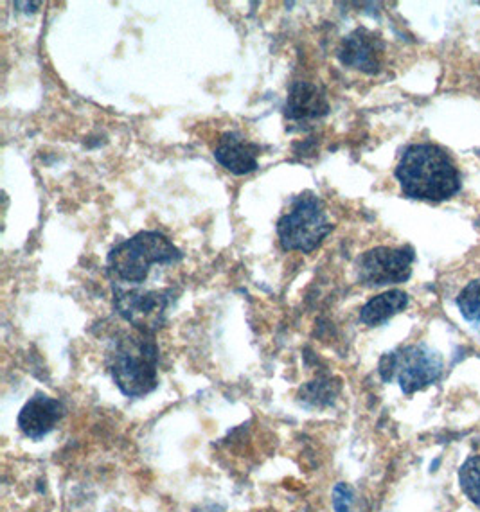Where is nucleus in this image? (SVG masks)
I'll use <instances>...</instances> for the list:
<instances>
[{
	"instance_id": "nucleus-5",
	"label": "nucleus",
	"mask_w": 480,
	"mask_h": 512,
	"mask_svg": "<svg viewBox=\"0 0 480 512\" xmlns=\"http://www.w3.org/2000/svg\"><path fill=\"white\" fill-rule=\"evenodd\" d=\"M443 358L427 345H409L400 351L383 354L380 374L385 381L398 378L405 394H414L436 383L443 374Z\"/></svg>"
},
{
	"instance_id": "nucleus-1",
	"label": "nucleus",
	"mask_w": 480,
	"mask_h": 512,
	"mask_svg": "<svg viewBox=\"0 0 480 512\" xmlns=\"http://www.w3.org/2000/svg\"><path fill=\"white\" fill-rule=\"evenodd\" d=\"M405 195L416 200L443 202L459 191V173L445 151L432 144H416L396 168Z\"/></svg>"
},
{
	"instance_id": "nucleus-8",
	"label": "nucleus",
	"mask_w": 480,
	"mask_h": 512,
	"mask_svg": "<svg viewBox=\"0 0 480 512\" xmlns=\"http://www.w3.org/2000/svg\"><path fill=\"white\" fill-rule=\"evenodd\" d=\"M383 49L385 45L378 36L360 27L342 42L338 58L351 69L376 74L382 65Z\"/></svg>"
},
{
	"instance_id": "nucleus-10",
	"label": "nucleus",
	"mask_w": 480,
	"mask_h": 512,
	"mask_svg": "<svg viewBox=\"0 0 480 512\" xmlns=\"http://www.w3.org/2000/svg\"><path fill=\"white\" fill-rule=\"evenodd\" d=\"M285 112L290 121H315L328 114V98L310 81H297L286 99Z\"/></svg>"
},
{
	"instance_id": "nucleus-14",
	"label": "nucleus",
	"mask_w": 480,
	"mask_h": 512,
	"mask_svg": "<svg viewBox=\"0 0 480 512\" xmlns=\"http://www.w3.org/2000/svg\"><path fill=\"white\" fill-rule=\"evenodd\" d=\"M463 317L480 333V279L472 281L457 297Z\"/></svg>"
},
{
	"instance_id": "nucleus-3",
	"label": "nucleus",
	"mask_w": 480,
	"mask_h": 512,
	"mask_svg": "<svg viewBox=\"0 0 480 512\" xmlns=\"http://www.w3.org/2000/svg\"><path fill=\"white\" fill-rule=\"evenodd\" d=\"M180 257V250L164 234L139 232L110 252L108 266L119 281L141 284L153 265H169Z\"/></svg>"
},
{
	"instance_id": "nucleus-9",
	"label": "nucleus",
	"mask_w": 480,
	"mask_h": 512,
	"mask_svg": "<svg viewBox=\"0 0 480 512\" xmlns=\"http://www.w3.org/2000/svg\"><path fill=\"white\" fill-rule=\"evenodd\" d=\"M63 407L58 399L45 394H36L27 401L18 415V426L29 439H42L53 432L54 426L62 419Z\"/></svg>"
},
{
	"instance_id": "nucleus-16",
	"label": "nucleus",
	"mask_w": 480,
	"mask_h": 512,
	"mask_svg": "<svg viewBox=\"0 0 480 512\" xmlns=\"http://www.w3.org/2000/svg\"><path fill=\"white\" fill-rule=\"evenodd\" d=\"M353 504H355L353 489L347 486V484H337L335 489H333V507H335V512H355Z\"/></svg>"
},
{
	"instance_id": "nucleus-2",
	"label": "nucleus",
	"mask_w": 480,
	"mask_h": 512,
	"mask_svg": "<svg viewBox=\"0 0 480 512\" xmlns=\"http://www.w3.org/2000/svg\"><path fill=\"white\" fill-rule=\"evenodd\" d=\"M159 349L152 335L126 336L112 354L110 371L119 390L128 398H143L159 383Z\"/></svg>"
},
{
	"instance_id": "nucleus-15",
	"label": "nucleus",
	"mask_w": 480,
	"mask_h": 512,
	"mask_svg": "<svg viewBox=\"0 0 480 512\" xmlns=\"http://www.w3.org/2000/svg\"><path fill=\"white\" fill-rule=\"evenodd\" d=\"M459 480H461L464 495L468 496L473 504L480 507V455L464 462L461 473H459Z\"/></svg>"
},
{
	"instance_id": "nucleus-6",
	"label": "nucleus",
	"mask_w": 480,
	"mask_h": 512,
	"mask_svg": "<svg viewBox=\"0 0 480 512\" xmlns=\"http://www.w3.org/2000/svg\"><path fill=\"white\" fill-rule=\"evenodd\" d=\"M412 261L410 248H373L358 261V279L365 286L405 283L412 274Z\"/></svg>"
},
{
	"instance_id": "nucleus-12",
	"label": "nucleus",
	"mask_w": 480,
	"mask_h": 512,
	"mask_svg": "<svg viewBox=\"0 0 480 512\" xmlns=\"http://www.w3.org/2000/svg\"><path fill=\"white\" fill-rule=\"evenodd\" d=\"M407 304H409L407 293L392 290V292L382 293L367 302L362 308L360 318L367 326H380L389 318L394 317L396 313H400Z\"/></svg>"
},
{
	"instance_id": "nucleus-13",
	"label": "nucleus",
	"mask_w": 480,
	"mask_h": 512,
	"mask_svg": "<svg viewBox=\"0 0 480 512\" xmlns=\"http://www.w3.org/2000/svg\"><path fill=\"white\" fill-rule=\"evenodd\" d=\"M338 385H335L331 380H317L304 385L299 396L303 399L304 403L313 405V407H326L329 405L333 398L337 396Z\"/></svg>"
},
{
	"instance_id": "nucleus-11",
	"label": "nucleus",
	"mask_w": 480,
	"mask_h": 512,
	"mask_svg": "<svg viewBox=\"0 0 480 512\" xmlns=\"http://www.w3.org/2000/svg\"><path fill=\"white\" fill-rule=\"evenodd\" d=\"M258 146L241 139L234 133H227L220 139L214 157L234 175H247L258 169Z\"/></svg>"
},
{
	"instance_id": "nucleus-4",
	"label": "nucleus",
	"mask_w": 480,
	"mask_h": 512,
	"mask_svg": "<svg viewBox=\"0 0 480 512\" xmlns=\"http://www.w3.org/2000/svg\"><path fill=\"white\" fill-rule=\"evenodd\" d=\"M333 229L317 196L301 195L277 223V234L285 250L310 254Z\"/></svg>"
},
{
	"instance_id": "nucleus-7",
	"label": "nucleus",
	"mask_w": 480,
	"mask_h": 512,
	"mask_svg": "<svg viewBox=\"0 0 480 512\" xmlns=\"http://www.w3.org/2000/svg\"><path fill=\"white\" fill-rule=\"evenodd\" d=\"M166 306L168 299L164 293L116 290L117 311L146 335H152L153 331L159 329Z\"/></svg>"
}]
</instances>
